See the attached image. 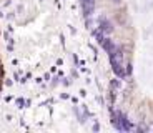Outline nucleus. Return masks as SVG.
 <instances>
[{
	"instance_id": "f03ea898",
	"label": "nucleus",
	"mask_w": 153,
	"mask_h": 133,
	"mask_svg": "<svg viewBox=\"0 0 153 133\" xmlns=\"http://www.w3.org/2000/svg\"><path fill=\"white\" fill-rule=\"evenodd\" d=\"M0 2H2V0H0Z\"/></svg>"
},
{
	"instance_id": "f257e3e1",
	"label": "nucleus",
	"mask_w": 153,
	"mask_h": 133,
	"mask_svg": "<svg viewBox=\"0 0 153 133\" xmlns=\"http://www.w3.org/2000/svg\"><path fill=\"white\" fill-rule=\"evenodd\" d=\"M4 80H5V68H4V58H2V28H0V91L4 90Z\"/></svg>"
}]
</instances>
